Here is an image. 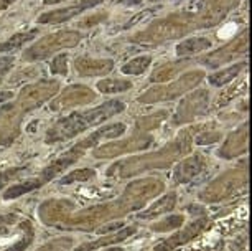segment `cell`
Segmentation results:
<instances>
[{
  "label": "cell",
  "instance_id": "obj_1",
  "mask_svg": "<svg viewBox=\"0 0 252 251\" xmlns=\"http://www.w3.org/2000/svg\"><path fill=\"white\" fill-rule=\"evenodd\" d=\"M196 7V10L175 12L152 22L147 28L137 32L134 36H130V41L144 46H158L165 43V41H172L182 38V36H187L188 33L194 30L215 27L216 22L204 10V7H201V3H198Z\"/></svg>",
  "mask_w": 252,
  "mask_h": 251
},
{
  "label": "cell",
  "instance_id": "obj_2",
  "mask_svg": "<svg viewBox=\"0 0 252 251\" xmlns=\"http://www.w3.org/2000/svg\"><path fill=\"white\" fill-rule=\"evenodd\" d=\"M126 111V104L119 99H111V101L101 104V106L94 108V109H88L83 112H71L69 116L61 117L58 122H55L46 132L45 141L48 144H55V142H63L68 139H73L81 132L93 126H97L101 122H106L111 119L112 116H117Z\"/></svg>",
  "mask_w": 252,
  "mask_h": 251
},
{
  "label": "cell",
  "instance_id": "obj_3",
  "mask_svg": "<svg viewBox=\"0 0 252 251\" xmlns=\"http://www.w3.org/2000/svg\"><path fill=\"white\" fill-rule=\"evenodd\" d=\"M83 38H84V33H81L78 30H60L50 33V35H45L43 38L35 41L32 46H28L22 53V58L25 61L46 60L61 50L74 48L76 45H79V41Z\"/></svg>",
  "mask_w": 252,
  "mask_h": 251
},
{
  "label": "cell",
  "instance_id": "obj_4",
  "mask_svg": "<svg viewBox=\"0 0 252 251\" xmlns=\"http://www.w3.org/2000/svg\"><path fill=\"white\" fill-rule=\"evenodd\" d=\"M204 79V73L201 70H193L188 73H183L177 81L166 84V86H157L152 89H147L144 94H140V103H157V101H168L175 99L182 94L188 93L189 89L198 86Z\"/></svg>",
  "mask_w": 252,
  "mask_h": 251
},
{
  "label": "cell",
  "instance_id": "obj_5",
  "mask_svg": "<svg viewBox=\"0 0 252 251\" xmlns=\"http://www.w3.org/2000/svg\"><path fill=\"white\" fill-rule=\"evenodd\" d=\"M247 51H249V30L246 28L241 35H237L229 43L211 51V53L204 55L198 61L201 65L208 66V68H220L221 65L229 63L232 60H241Z\"/></svg>",
  "mask_w": 252,
  "mask_h": 251
},
{
  "label": "cell",
  "instance_id": "obj_6",
  "mask_svg": "<svg viewBox=\"0 0 252 251\" xmlns=\"http://www.w3.org/2000/svg\"><path fill=\"white\" fill-rule=\"evenodd\" d=\"M58 89H60L58 81H55V79H43V81H40V83H35V84H30V86L23 88L17 103L20 104L25 111L33 109V108L43 104L46 99L53 96L55 93H58Z\"/></svg>",
  "mask_w": 252,
  "mask_h": 251
},
{
  "label": "cell",
  "instance_id": "obj_7",
  "mask_svg": "<svg viewBox=\"0 0 252 251\" xmlns=\"http://www.w3.org/2000/svg\"><path fill=\"white\" fill-rule=\"evenodd\" d=\"M102 2L104 0H78V2L69 7L56 8V10L41 13V15H38L36 23H40V25H58V23H64L71 20V18L81 15L83 12L89 10V8L101 5Z\"/></svg>",
  "mask_w": 252,
  "mask_h": 251
},
{
  "label": "cell",
  "instance_id": "obj_8",
  "mask_svg": "<svg viewBox=\"0 0 252 251\" xmlns=\"http://www.w3.org/2000/svg\"><path fill=\"white\" fill-rule=\"evenodd\" d=\"M208 103H209V93L206 89H198V91L191 93L180 104L177 116H175V122L180 124V122H187L199 114H204Z\"/></svg>",
  "mask_w": 252,
  "mask_h": 251
},
{
  "label": "cell",
  "instance_id": "obj_9",
  "mask_svg": "<svg viewBox=\"0 0 252 251\" xmlns=\"http://www.w3.org/2000/svg\"><path fill=\"white\" fill-rule=\"evenodd\" d=\"M96 98L93 89L88 86H81V84H74V86L66 88L58 98L51 103V109H66L71 106H79V104L91 103Z\"/></svg>",
  "mask_w": 252,
  "mask_h": 251
},
{
  "label": "cell",
  "instance_id": "obj_10",
  "mask_svg": "<svg viewBox=\"0 0 252 251\" xmlns=\"http://www.w3.org/2000/svg\"><path fill=\"white\" fill-rule=\"evenodd\" d=\"M74 70L79 76H106L114 70V60L78 56L74 60Z\"/></svg>",
  "mask_w": 252,
  "mask_h": 251
},
{
  "label": "cell",
  "instance_id": "obj_11",
  "mask_svg": "<svg viewBox=\"0 0 252 251\" xmlns=\"http://www.w3.org/2000/svg\"><path fill=\"white\" fill-rule=\"evenodd\" d=\"M211 40L206 38V36H191V38L182 41V43L177 45L175 48V55L178 58H188L191 55H196V53H201L204 50H209L211 48Z\"/></svg>",
  "mask_w": 252,
  "mask_h": 251
},
{
  "label": "cell",
  "instance_id": "obj_12",
  "mask_svg": "<svg viewBox=\"0 0 252 251\" xmlns=\"http://www.w3.org/2000/svg\"><path fill=\"white\" fill-rule=\"evenodd\" d=\"M188 65H189V60H175V61H170V63L161 65L154 71V74L150 76V81L152 83L170 81V79H173L177 76V73L187 68Z\"/></svg>",
  "mask_w": 252,
  "mask_h": 251
},
{
  "label": "cell",
  "instance_id": "obj_13",
  "mask_svg": "<svg viewBox=\"0 0 252 251\" xmlns=\"http://www.w3.org/2000/svg\"><path fill=\"white\" fill-rule=\"evenodd\" d=\"M246 66H247V61H239V63H234V65H231L229 68L216 71V73L209 74L208 81H209V84H213V86H224V84L231 83L232 79L239 76L242 71L246 70Z\"/></svg>",
  "mask_w": 252,
  "mask_h": 251
},
{
  "label": "cell",
  "instance_id": "obj_14",
  "mask_svg": "<svg viewBox=\"0 0 252 251\" xmlns=\"http://www.w3.org/2000/svg\"><path fill=\"white\" fill-rule=\"evenodd\" d=\"M36 33H38V30L13 33L7 41H0V53H7V51L17 50V48H20V46L27 45L28 41H32L33 38H35Z\"/></svg>",
  "mask_w": 252,
  "mask_h": 251
},
{
  "label": "cell",
  "instance_id": "obj_15",
  "mask_svg": "<svg viewBox=\"0 0 252 251\" xmlns=\"http://www.w3.org/2000/svg\"><path fill=\"white\" fill-rule=\"evenodd\" d=\"M204 160L199 157V155H194V157L185 160L183 164H180L178 170L175 172V177H178L180 182L189 180V177H193L194 174H198L199 170L203 169Z\"/></svg>",
  "mask_w": 252,
  "mask_h": 251
},
{
  "label": "cell",
  "instance_id": "obj_16",
  "mask_svg": "<svg viewBox=\"0 0 252 251\" xmlns=\"http://www.w3.org/2000/svg\"><path fill=\"white\" fill-rule=\"evenodd\" d=\"M130 88H132V83L129 79H121V78H109V79H102V81L97 83V91H101L104 94L129 91Z\"/></svg>",
  "mask_w": 252,
  "mask_h": 251
},
{
  "label": "cell",
  "instance_id": "obj_17",
  "mask_svg": "<svg viewBox=\"0 0 252 251\" xmlns=\"http://www.w3.org/2000/svg\"><path fill=\"white\" fill-rule=\"evenodd\" d=\"M152 63V58L149 55H142L137 56V58H132L129 63L122 65L121 71L124 74H142L149 70V66Z\"/></svg>",
  "mask_w": 252,
  "mask_h": 251
},
{
  "label": "cell",
  "instance_id": "obj_18",
  "mask_svg": "<svg viewBox=\"0 0 252 251\" xmlns=\"http://www.w3.org/2000/svg\"><path fill=\"white\" fill-rule=\"evenodd\" d=\"M41 185H43V182H41L40 179H33V180L18 183V185L8 188L7 193H3V198H7V200H8V198H15L18 195H23V193H27V192L35 190V188L41 187Z\"/></svg>",
  "mask_w": 252,
  "mask_h": 251
},
{
  "label": "cell",
  "instance_id": "obj_19",
  "mask_svg": "<svg viewBox=\"0 0 252 251\" xmlns=\"http://www.w3.org/2000/svg\"><path fill=\"white\" fill-rule=\"evenodd\" d=\"M68 61H69V56L66 53H60L56 55L53 61L50 63V70L53 74H61V76H64L66 73H68Z\"/></svg>",
  "mask_w": 252,
  "mask_h": 251
},
{
  "label": "cell",
  "instance_id": "obj_20",
  "mask_svg": "<svg viewBox=\"0 0 252 251\" xmlns=\"http://www.w3.org/2000/svg\"><path fill=\"white\" fill-rule=\"evenodd\" d=\"M107 18H109V13L107 12H99V13H96V15H91V17L84 18L83 22L78 23V27L79 28H91V27L99 25V23L106 22Z\"/></svg>",
  "mask_w": 252,
  "mask_h": 251
},
{
  "label": "cell",
  "instance_id": "obj_21",
  "mask_svg": "<svg viewBox=\"0 0 252 251\" xmlns=\"http://www.w3.org/2000/svg\"><path fill=\"white\" fill-rule=\"evenodd\" d=\"M94 175V170L91 169H81V170H74V172H71L68 177H64L61 183H69V182H74V180H88V179H91Z\"/></svg>",
  "mask_w": 252,
  "mask_h": 251
},
{
  "label": "cell",
  "instance_id": "obj_22",
  "mask_svg": "<svg viewBox=\"0 0 252 251\" xmlns=\"http://www.w3.org/2000/svg\"><path fill=\"white\" fill-rule=\"evenodd\" d=\"M15 60H17L15 56H0V83L10 73V70L15 65Z\"/></svg>",
  "mask_w": 252,
  "mask_h": 251
},
{
  "label": "cell",
  "instance_id": "obj_23",
  "mask_svg": "<svg viewBox=\"0 0 252 251\" xmlns=\"http://www.w3.org/2000/svg\"><path fill=\"white\" fill-rule=\"evenodd\" d=\"M218 137H220V134H203L198 137V142L199 144H209L213 141H218Z\"/></svg>",
  "mask_w": 252,
  "mask_h": 251
},
{
  "label": "cell",
  "instance_id": "obj_24",
  "mask_svg": "<svg viewBox=\"0 0 252 251\" xmlns=\"http://www.w3.org/2000/svg\"><path fill=\"white\" fill-rule=\"evenodd\" d=\"M27 243H30V238H25L23 241H20V243H17V246H13V248H10L8 251H23L27 248Z\"/></svg>",
  "mask_w": 252,
  "mask_h": 251
},
{
  "label": "cell",
  "instance_id": "obj_25",
  "mask_svg": "<svg viewBox=\"0 0 252 251\" xmlns=\"http://www.w3.org/2000/svg\"><path fill=\"white\" fill-rule=\"evenodd\" d=\"M144 0H121V3H124V5H129V7H132V5H139V3H142Z\"/></svg>",
  "mask_w": 252,
  "mask_h": 251
},
{
  "label": "cell",
  "instance_id": "obj_26",
  "mask_svg": "<svg viewBox=\"0 0 252 251\" xmlns=\"http://www.w3.org/2000/svg\"><path fill=\"white\" fill-rule=\"evenodd\" d=\"M13 2H17V0H0V8H7V7H10Z\"/></svg>",
  "mask_w": 252,
  "mask_h": 251
},
{
  "label": "cell",
  "instance_id": "obj_27",
  "mask_svg": "<svg viewBox=\"0 0 252 251\" xmlns=\"http://www.w3.org/2000/svg\"><path fill=\"white\" fill-rule=\"evenodd\" d=\"M61 2H66V0H43V5H56Z\"/></svg>",
  "mask_w": 252,
  "mask_h": 251
},
{
  "label": "cell",
  "instance_id": "obj_28",
  "mask_svg": "<svg viewBox=\"0 0 252 251\" xmlns=\"http://www.w3.org/2000/svg\"><path fill=\"white\" fill-rule=\"evenodd\" d=\"M13 94L10 91H3V93H0V103L3 101V99H8V98H12Z\"/></svg>",
  "mask_w": 252,
  "mask_h": 251
}]
</instances>
